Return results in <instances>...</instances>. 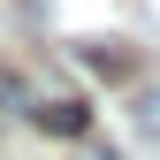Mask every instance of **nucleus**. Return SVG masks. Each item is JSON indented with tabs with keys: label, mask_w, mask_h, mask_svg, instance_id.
Listing matches in <instances>:
<instances>
[{
	"label": "nucleus",
	"mask_w": 160,
	"mask_h": 160,
	"mask_svg": "<svg viewBox=\"0 0 160 160\" xmlns=\"http://www.w3.org/2000/svg\"><path fill=\"white\" fill-rule=\"evenodd\" d=\"M0 107H15V114H31V92H23V76H8V69H0Z\"/></svg>",
	"instance_id": "f03ea898"
},
{
	"label": "nucleus",
	"mask_w": 160,
	"mask_h": 160,
	"mask_svg": "<svg viewBox=\"0 0 160 160\" xmlns=\"http://www.w3.org/2000/svg\"><path fill=\"white\" fill-rule=\"evenodd\" d=\"M31 122L53 130V137H84L92 130V107H84V99H31Z\"/></svg>",
	"instance_id": "f257e3e1"
}]
</instances>
